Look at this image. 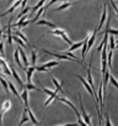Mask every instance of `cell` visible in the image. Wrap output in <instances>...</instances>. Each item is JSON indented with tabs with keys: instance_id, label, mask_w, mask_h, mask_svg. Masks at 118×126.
I'll return each instance as SVG.
<instances>
[{
	"instance_id": "14",
	"label": "cell",
	"mask_w": 118,
	"mask_h": 126,
	"mask_svg": "<svg viewBox=\"0 0 118 126\" xmlns=\"http://www.w3.org/2000/svg\"><path fill=\"white\" fill-rule=\"evenodd\" d=\"M52 82L54 83V85H55V88H57V89H55L57 92H59L60 94H64V90H63V88H62V84H60V83H59L55 78H53V77H52Z\"/></svg>"
},
{
	"instance_id": "30",
	"label": "cell",
	"mask_w": 118,
	"mask_h": 126,
	"mask_svg": "<svg viewBox=\"0 0 118 126\" xmlns=\"http://www.w3.org/2000/svg\"><path fill=\"white\" fill-rule=\"evenodd\" d=\"M42 90H43L48 96H49V95H52V94H53V92H54V90H50V89H48V88H46V87H42Z\"/></svg>"
},
{
	"instance_id": "2",
	"label": "cell",
	"mask_w": 118,
	"mask_h": 126,
	"mask_svg": "<svg viewBox=\"0 0 118 126\" xmlns=\"http://www.w3.org/2000/svg\"><path fill=\"white\" fill-rule=\"evenodd\" d=\"M106 20H107V4H106V1H105V3H103V11H102V16H101V19H100V24L96 26L97 31H100V30H101V27L105 25Z\"/></svg>"
},
{
	"instance_id": "1",
	"label": "cell",
	"mask_w": 118,
	"mask_h": 126,
	"mask_svg": "<svg viewBox=\"0 0 118 126\" xmlns=\"http://www.w3.org/2000/svg\"><path fill=\"white\" fill-rule=\"evenodd\" d=\"M75 77H76V78H79V80H80V82L83 83L84 88H85V89H86V90L89 92V94H90V95H91V96H92V98L95 99V101H96V109H97V111L100 112V110H98V105H97V103H98V99H97V96L95 95V93L92 92V89H91V87L89 85V83H87V82H86V80H85V79H84V78L81 77V76H75Z\"/></svg>"
},
{
	"instance_id": "4",
	"label": "cell",
	"mask_w": 118,
	"mask_h": 126,
	"mask_svg": "<svg viewBox=\"0 0 118 126\" xmlns=\"http://www.w3.org/2000/svg\"><path fill=\"white\" fill-rule=\"evenodd\" d=\"M20 98H21V100L24 101L25 108H26V109H27V108H30V105H28V90H27V89H25V88L22 89Z\"/></svg>"
},
{
	"instance_id": "21",
	"label": "cell",
	"mask_w": 118,
	"mask_h": 126,
	"mask_svg": "<svg viewBox=\"0 0 118 126\" xmlns=\"http://www.w3.org/2000/svg\"><path fill=\"white\" fill-rule=\"evenodd\" d=\"M57 93H58V92H57V90H54V92H53V94L48 96V99H47V100H46V103H44V108H46V106H48V105H49V103H52V100H53V99H55V96L58 95Z\"/></svg>"
},
{
	"instance_id": "33",
	"label": "cell",
	"mask_w": 118,
	"mask_h": 126,
	"mask_svg": "<svg viewBox=\"0 0 118 126\" xmlns=\"http://www.w3.org/2000/svg\"><path fill=\"white\" fill-rule=\"evenodd\" d=\"M105 125L106 126H112V122H111V119H109L108 115H106V122H105Z\"/></svg>"
},
{
	"instance_id": "24",
	"label": "cell",
	"mask_w": 118,
	"mask_h": 126,
	"mask_svg": "<svg viewBox=\"0 0 118 126\" xmlns=\"http://www.w3.org/2000/svg\"><path fill=\"white\" fill-rule=\"evenodd\" d=\"M37 63V53L35 49L31 51V66H36Z\"/></svg>"
},
{
	"instance_id": "23",
	"label": "cell",
	"mask_w": 118,
	"mask_h": 126,
	"mask_svg": "<svg viewBox=\"0 0 118 126\" xmlns=\"http://www.w3.org/2000/svg\"><path fill=\"white\" fill-rule=\"evenodd\" d=\"M71 4H74V3H69V1H65L64 4H62L60 6H58V8H55L54 9V11H60V10H64V9H67V8H69Z\"/></svg>"
},
{
	"instance_id": "38",
	"label": "cell",
	"mask_w": 118,
	"mask_h": 126,
	"mask_svg": "<svg viewBox=\"0 0 118 126\" xmlns=\"http://www.w3.org/2000/svg\"><path fill=\"white\" fill-rule=\"evenodd\" d=\"M3 33H4V30L0 29V40H1V37H3Z\"/></svg>"
},
{
	"instance_id": "39",
	"label": "cell",
	"mask_w": 118,
	"mask_h": 126,
	"mask_svg": "<svg viewBox=\"0 0 118 126\" xmlns=\"http://www.w3.org/2000/svg\"><path fill=\"white\" fill-rule=\"evenodd\" d=\"M62 1H67V0H62Z\"/></svg>"
},
{
	"instance_id": "31",
	"label": "cell",
	"mask_w": 118,
	"mask_h": 126,
	"mask_svg": "<svg viewBox=\"0 0 118 126\" xmlns=\"http://www.w3.org/2000/svg\"><path fill=\"white\" fill-rule=\"evenodd\" d=\"M108 3H111V5H112V8H113V10H114V13L116 14H118V9H117V6H116V3L113 1V0H107Z\"/></svg>"
},
{
	"instance_id": "22",
	"label": "cell",
	"mask_w": 118,
	"mask_h": 126,
	"mask_svg": "<svg viewBox=\"0 0 118 126\" xmlns=\"http://www.w3.org/2000/svg\"><path fill=\"white\" fill-rule=\"evenodd\" d=\"M11 108V101L10 100H5L4 104H3V109H1V112H6L8 110H10Z\"/></svg>"
},
{
	"instance_id": "29",
	"label": "cell",
	"mask_w": 118,
	"mask_h": 126,
	"mask_svg": "<svg viewBox=\"0 0 118 126\" xmlns=\"http://www.w3.org/2000/svg\"><path fill=\"white\" fill-rule=\"evenodd\" d=\"M3 69H4V72H5V74L6 76H10L11 73H10V67H9V64H5L4 67H1Z\"/></svg>"
},
{
	"instance_id": "35",
	"label": "cell",
	"mask_w": 118,
	"mask_h": 126,
	"mask_svg": "<svg viewBox=\"0 0 118 126\" xmlns=\"http://www.w3.org/2000/svg\"><path fill=\"white\" fill-rule=\"evenodd\" d=\"M57 1H59V0H50V1H49V3H48V4H47V6H50V5H52V4H55V3H57Z\"/></svg>"
},
{
	"instance_id": "36",
	"label": "cell",
	"mask_w": 118,
	"mask_h": 126,
	"mask_svg": "<svg viewBox=\"0 0 118 126\" xmlns=\"http://www.w3.org/2000/svg\"><path fill=\"white\" fill-rule=\"evenodd\" d=\"M79 124H75V122H73V124H65V125H60V126H78Z\"/></svg>"
},
{
	"instance_id": "12",
	"label": "cell",
	"mask_w": 118,
	"mask_h": 126,
	"mask_svg": "<svg viewBox=\"0 0 118 126\" xmlns=\"http://www.w3.org/2000/svg\"><path fill=\"white\" fill-rule=\"evenodd\" d=\"M12 35H15V36H17L19 38H21V40H22V41H24V42H25V43H26V45L28 46V41H27V37H26V36H25V35H24V33H22V32H21V31L19 30V29H17V30H15V31L12 32Z\"/></svg>"
},
{
	"instance_id": "16",
	"label": "cell",
	"mask_w": 118,
	"mask_h": 126,
	"mask_svg": "<svg viewBox=\"0 0 118 126\" xmlns=\"http://www.w3.org/2000/svg\"><path fill=\"white\" fill-rule=\"evenodd\" d=\"M11 38H12V41H14V42H16V43H19V45L21 46V48H24V47H27V45H26V43H25V42H24V41H22L21 38H19L17 36H15V35H12V36H11Z\"/></svg>"
},
{
	"instance_id": "5",
	"label": "cell",
	"mask_w": 118,
	"mask_h": 126,
	"mask_svg": "<svg viewBox=\"0 0 118 126\" xmlns=\"http://www.w3.org/2000/svg\"><path fill=\"white\" fill-rule=\"evenodd\" d=\"M17 51H19V53H20V56H21V58H22V62H21V63H24L22 66H24V67H28V66H30V63H28V59H27L26 53L24 52V48H21V47L19 46Z\"/></svg>"
},
{
	"instance_id": "40",
	"label": "cell",
	"mask_w": 118,
	"mask_h": 126,
	"mask_svg": "<svg viewBox=\"0 0 118 126\" xmlns=\"http://www.w3.org/2000/svg\"><path fill=\"white\" fill-rule=\"evenodd\" d=\"M35 126H39V125H35Z\"/></svg>"
},
{
	"instance_id": "9",
	"label": "cell",
	"mask_w": 118,
	"mask_h": 126,
	"mask_svg": "<svg viewBox=\"0 0 118 126\" xmlns=\"http://www.w3.org/2000/svg\"><path fill=\"white\" fill-rule=\"evenodd\" d=\"M97 99H100V104H101V109H103L105 106V100H103V85H102V82L100 84V88H98V94H97Z\"/></svg>"
},
{
	"instance_id": "18",
	"label": "cell",
	"mask_w": 118,
	"mask_h": 126,
	"mask_svg": "<svg viewBox=\"0 0 118 126\" xmlns=\"http://www.w3.org/2000/svg\"><path fill=\"white\" fill-rule=\"evenodd\" d=\"M14 58H15V62H16V64L20 67V68H22V69H25V67L21 64V61H20V56H19V51L16 49L15 52H14Z\"/></svg>"
},
{
	"instance_id": "13",
	"label": "cell",
	"mask_w": 118,
	"mask_h": 126,
	"mask_svg": "<svg viewBox=\"0 0 118 126\" xmlns=\"http://www.w3.org/2000/svg\"><path fill=\"white\" fill-rule=\"evenodd\" d=\"M26 111H27V114L30 115V121L33 124V125H39V121L33 116V112H32V110H31V108H27L26 109Z\"/></svg>"
},
{
	"instance_id": "20",
	"label": "cell",
	"mask_w": 118,
	"mask_h": 126,
	"mask_svg": "<svg viewBox=\"0 0 118 126\" xmlns=\"http://www.w3.org/2000/svg\"><path fill=\"white\" fill-rule=\"evenodd\" d=\"M83 43H84V40L81 41V42H76V43H73V45H70V47H69V52H73V51H75V49H78V48H80L81 46H83Z\"/></svg>"
},
{
	"instance_id": "3",
	"label": "cell",
	"mask_w": 118,
	"mask_h": 126,
	"mask_svg": "<svg viewBox=\"0 0 118 126\" xmlns=\"http://www.w3.org/2000/svg\"><path fill=\"white\" fill-rule=\"evenodd\" d=\"M10 67V71H11V74H12V77L15 78V80L19 83V85H20V88L21 89H24V82H22V79H21V77L19 76V73L15 71V68L12 67V66H9Z\"/></svg>"
},
{
	"instance_id": "32",
	"label": "cell",
	"mask_w": 118,
	"mask_h": 126,
	"mask_svg": "<svg viewBox=\"0 0 118 126\" xmlns=\"http://www.w3.org/2000/svg\"><path fill=\"white\" fill-rule=\"evenodd\" d=\"M0 54H1L3 58H5V54H4V43L0 42Z\"/></svg>"
},
{
	"instance_id": "19",
	"label": "cell",
	"mask_w": 118,
	"mask_h": 126,
	"mask_svg": "<svg viewBox=\"0 0 118 126\" xmlns=\"http://www.w3.org/2000/svg\"><path fill=\"white\" fill-rule=\"evenodd\" d=\"M0 83H1V85H3V88L5 89V92H6V94H10V90H9V85H8V82L3 78V76L0 74Z\"/></svg>"
},
{
	"instance_id": "15",
	"label": "cell",
	"mask_w": 118,
	"mask_h": 126,
	"mask_svg": "<svg viewBox=\"0 0 118 126\" xmlns=\"http://www.w3.org/2000/svg\"><path fill=\"white\" fill-rule=\"evenodd\" d=\"M8 85H9V90H11V93H14L17 99H21V98H20V94H19V92H17V89L15 88V85H14L11 82H8Z\"/></svg>"
},
{
	"instance_id": "34",
	"label": "cell",
	"mask_w": 118,
	"mask_h": 126,
	"mask_svg": "<svg viewBox=\"0 0 118 126\" xmlns=\"http://www.w3.org/2000/svg\"><path fill=\"white\" fill-rule=\"evenodd\" d=\"M28 24H30V21H28V19H27V20H25V21L22 22V25H21V27H25V26H27Z\"/></svg>"
},
{
	"instance_id": "17",
	"label": "cell",
	"mask_w": 118,
	"mask_h": 126,
	"mask_svg": "<svg viewBox=\"0 0 118 126\" xmlns=\"http://www.w3.org/2000/svg\"><path fill=\"white\" fill-rule=\"evenodd\" d=\"M25 122H30V117L27 116V111H26V108L24 109V112H22V119H21V121H20L19 126H21V125H22V124H25Z\"/></svg>"
},
{
	"instance_id": "28",
	"label": "cell",
	"mask_w": 118,
	"mask_h": 126,
	"mask_svg": "<svg viewBox=\"0 0 118 126\" xmlns=\"http://www.w3.org/2000/svg\"><path fill=\"white\" fill-rule=\"evenodd\" d=\"M108 79L111 80V83H112V84H113V85H114L116 88H118V83H117V80L114 79V77H113L112 74H109V78H108Z\"/></svg>"
},
{
	"instance_id": "10",
	"label": "cell",
	"mask_w": 118,
	"mask_h": 126,
	"mask_svg": "<svg viewBox=\"0 0 118 126\" xmlns=\"http://www.w3.org/2000/svg\"><path fill=\"white\" fill-rule=\"evenodd\" d=\"M36 25H44V26H48V27H52V29H57V25L50 22V21H47V20H37L35 22Z\"/></svg>"
},
{
	"instance_id": "7",
	"label": "cell",
	"mask_w": 118,
	"mask_h": 126,
	"mask_svg": "<svg viewBox=\"0 0 118 126\" xmlns=\"http://www.w3.org/2000/svg\"><path fill=\"white\" fill-rule=\"evenodd\" d=\"M36 71V66H31L30 68L26 69V83H32V74Z\"/></svg>"
},
{
	"instance_id": "8",
	"label": "cell",
	"mask_w": 118,
	"mask_h": 126,
	"mask_svg": "<svg viewBox=\"0 0 118 126\" xmlns=\"http://www.w3.org/2000/svg\"><path fill=\"white\" fill-rule=\"evenodd\" d=\"M21 1H22V0H16V1H14V4H12V6L9 9V10H6L4 14H0V16H5V15H8V14H11V13H14L15 11V9L21 4Z\"/></svg>"
},
{
	"instance_id": "25",
	"label": "cell",
	"mask_w": 118,
	"mask_h": 126,
	"mask_svg": "<svg viewBox=\"0 0 118 126\" xmlns=\"http://www.w3.org/2000/svg\"><path fill=\"white\" fill-rule=\"evenodd\" d=\"M24 88L27 89V90H39V88L36 87V85H33L32 83H26V84H24Z\"/></svg>"
},
{
	"instance_id": "26",
	"label": "cell",
	"mask_w": 118,
	"mask_h": 126,
	"mask_svg": "<svg viewBox=\"0 0 118 126\" xmlns=\"http://www.w3.org/2000/svg\"><path fill=\"white\" fill-rule=\"evenodd\" d=\"M114 48H116V41H114L113 36H111V37H109V49L113 51Z\"/></svg>"
},
{
	"instance_id": "6",
	"label": "cell",
	"mask_w": 118,
	"mask_h": 126,
	"mask_svg": "<svg viewBox=\"0 0 118 126\" xmlns=\"http://www.w3.org/2000/svg\"><path fill=\"white\" fill-rule=\"evenodd\" d=\"M47 8H48L47 5H44V6L39 8V9H38V11L36 13L35 17H33V19H32V20H31L30 22H31V24H35V22H36V21H37V20L39 19V16H41V15H43V13H46V11H47Z\"/></svg>"
},
{
	"instance_id": "27",
	"label": "cell",
	"mask_w": 118,
	"mask_h": 126,
	"mask_svg": "<svg viewBox=\"0 0 118 126\" xmlns=\"http://www.w3.org/2000/svg\"><path fill=\"white\" fill-rule=\"evenodd\" d=\"M30 10H31V8H30V6H26L25 9H22V10H21V13L19 14V17H21L22 15H26V14H27Z\"/></svg>"
},
{
	"instance_id": "11",
	"label": "cell",
	"mask_w": 118,
	"mask_h": 126,
	"mask_svg": "<svg viewBox=\"0 0 118 126\" xmlns=\"http://www.w3.org/2000/svg\"><path fill=\"white\" fill-rule=\"evenodd\" d=\"M46 1H47V0H39V1L33 6V8H31V10H32V14H30V17L33 15V14H36V11L39 9V8H42V6H44V4H46Z\"/></svg>"
},
{
	"instance_id": "37",
	"label": "cell",
	"mask_w": 118,
	"mask_h": 126,
	"mask_svg": "<svg viewBox=\"0 0 118 126\" xmlns=\"http://www.w3.org/2000/svg\"><path fill=\"white\" fill-rule=\"evenodd\" d=\"M3 114H4V112L0 111V126H3Z\"/></svg>"
}]
</instances>
